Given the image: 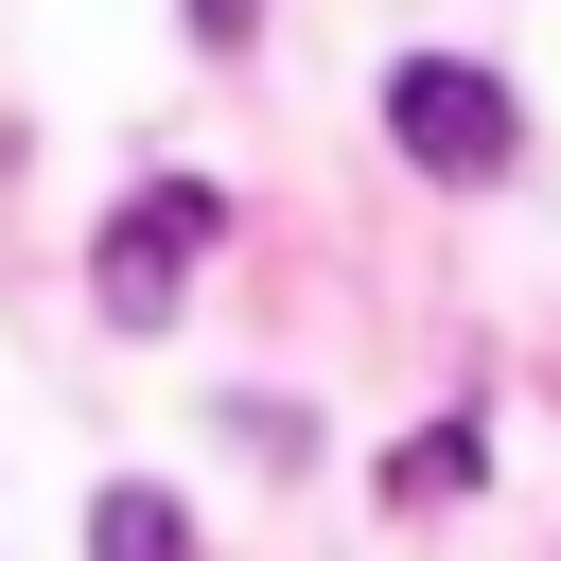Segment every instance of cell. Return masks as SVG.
<instances>
[{"instance_id":"7a4b0ae2","label":"cell","mask_w":561,"mask_h":561,"mask_svg":"<svg viewBox=\"0 0 561 561\" xmlns=\"http://www.w3.org/2000/svg\"><path fill=\"white\" fill-rule=\"evenodd\" d=\"M210 228H228V193H210V175H158V193H123V210H105V316H140V333H158V316L193 298Z\"/></svg>"},{"instance_id":"6da1fadb","label":"cell","mask_w":561,"mask_h":561,"mask_svg":"<svg viewBox=\"0 0 561 561\" xmlns=\"http://www.w3.org/2000/svg\"><path fill=\"white\" fill-rule=\"evenodd\" d=\"M386 140H403L438 193H491L508 140H526V105H508L491 70H456V53H403V70H386Z\"/></svg>"},{"instance_id":"3957f363","label":"cell","mask_w":561,"mask_h":561,"mask_svg":"<svg viewBox=\"0 0 561 561\" xmlns=\"http://www.w3.org/2000/svg\"><path fill=\"white\" fill-rule=\"evenodd\" d=\"M88 561H193V508L175 491H105L88 508Z\"/></svg>"},{"instance_id":"5b68a950","label":"cell","mask_w":561,"mask_h":561,"mask_svg":"<svg viewBox=\"0 0 561 561\" xmlns=\"http://www.w3.org/2000/svg\"><path fill=\"white\" fill-rule=\"evenodd\" d=\"M193 18H210V35H245V18H263V0H193Z\"/></svg>"},{"instance_id":"277c9868","label":"cell","mask_w":561,"mask_h":561,"mask_svg":"<svg viewBox=\"0 0 561 561\" xmlns=\"http://www.w3.org/2000/svg\"><path fill=\"white\" fill-rule=\"evenodd\" d=\"M456 491H473V438H403L386 456V508H456Z\"/></svg>"}]
</instances>
